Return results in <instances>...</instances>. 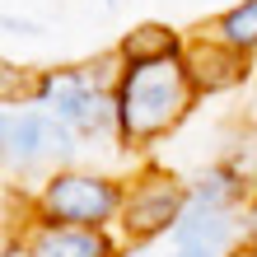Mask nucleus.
<instances>
[{
	"instance_id": "nucleus-1",
	"label": "nucleus",
	"mask_w": 257,
	"mask_h": 257,
	"mask_svg": "<svg viewBox=\"0 0 257 257\" xmlns=\"http://www.w3.org/2000/svg\"><path fill=\"white\" fill-rule=\"evenodd\" d=\"M112 103H117V145L126 155H145L183 126L201 98H196L183 61H155V66H122Z\"/></svg>"
},
{
	"instance_id": "nucleus-2",
	"label": "nucleus",
	"mask_w": 257,
	"mask_h": 257,
	"mask_svg": "<svg viewBox=\"0 0 257 257\" xmlns=\"http://www.w3.org/2000/svg\"><path fill=\"white\" fill-rule=\"evenodd\" d=\"M117 75H122V61L112 52L80 66H47L38 70L33 108H47L80 141H103V136L117 141V103H112Z\"/></svg>"
},
{
	"instance_id": "nucleus-3",
	"label": "nucleus",
	"mask_w": 257,
	"mask_h": 257,
	"mask_svg": "<svg viewBox=\"0 0 257 257\" xmlns=\"http://www.w3.org/2000/svg\"><path fill=\"white\" fill-rule=\"evenodd\" d=\"M122 196H126V178L70 164V169L38 178L33 196H28V220L75 224V229H117Z\"/></svg>"
},
{
	"instance_id": "nucleus-4",
	"label": "nucleus",
	"mask_w": 257,
	"mask_h": 257,
	"mask_svg": "<svg viewBox=\"0 0 257 257\" xmlns=\"http://www.w3.org/2000/svg\"><path fill=\"white\" fill-rule=\"evenodd\" d=\"M192 206V183L187 178H178L173 169H164V164L145 159L141 169L126 178V196H122V215H117V238H122V248H145V243H159V238H169L178 224H183Z\"/></svg>"
},
{
	"instance_id": "nucleus-5",
	"label": "nucleus",
	"mask_w": 257,
	"mask_h": 257,
	"mask_svg": "<svg viewBox=\"0 0 257 257\" xmlns=\"http://www.w3.org/2000/svg\"><path fill=\"white\" fill-rule=\"evenodd\" d=\"M75 150H80V136L66 122H56L47 108H5L0 117V159H5L10 173H56L70 169Z\"/></svg>"
},
{
	"instance_id": "nucleus-6",
	"label": "nucleus",
	"mask_w": 257,
	"mask_h": 257,
	"mask_svg": "<svg viewBox=\"0 0 257 257\" xmlns=\"http://www.w3.org/2000/svg\"><path fill=\"white\" fill-rule=\"evenodd\" d=\"M183 70H187V80H192V89H196V98H220V94H229V89L248 84L252 56L224 47L215 33H206V28H201V33H187Z\"/></svg>"
},
{
	"instance_id": "nucleus-7",
	"label": "nucleus",
	"mask_w": 257,
	"mask_h": 257,
	"mask_svg": "<svg viewBox=\"0 0 257 257\" xmlns=\"http://www.w3.org/2000/svg\"><path fill=\"white\" fill-rule=\"evenodd\" d=\"M24 248L28 257H122V238L112 229H75V224L24 220Z\"/></svg>"
},
{
	"instance_id": "nucleus-8",
	"label": "nucleus",
	"mask_w": 257,
	"mask_h": 257,
	"mask_svg": "<svg viewBox=\"0 0 257 257\" xmlns=\"http://www.w3.org/2000/svg\"><path fill=\"white\" fill-rule=\"evenodd\" d=\"M238 248V215L187 206L183 224L169 234V257H229Z\"/></svg>"
},
{
	"instance_id": "nucleus-9",
	"label": "nucleus",
	"mask_w": 257,
	"mask_h": 257,
	"mask_svg": "<svg viewBox=\"0 0 257 257\" xmlns=\"http://www.w3.org/2000/svg\"><path fill=\"white\" fill-rule=\"evenodd\" d=\"M252 192H257V173H252V164L243 155H224V159L206 164L192 178V206H206V210H229V215H238Z\"/></svg>"
},
{
	"instance_id": "nucleus-10",
	"label": "nucleus",
	"mask_w": 257,
	"mask_h": 257,
	"mask_svg": "<svg viewBox=\"0 0 257 257\" xmlns=\"http://www.w3.org/2000/svg\"><path fill=\"white\" fill-rule=\"evenodd\" d=\"M183 52H187V33L183 28H173V24H164V19H141V24H131L122 38H117V47L112 56L122 66H155V61H183Z\"/></svg>"
},
{
	"instance_id": "nucleus-11",
	"label": "nucleus",
	"mask_w": 257,
	"mask_h": 257,
	"mask_svg": "<svg viewBox=\"0 0 257 257\" xmlns=\"http://www.w3.org/2000/svg\"><path fill=\"white\" fill-rule=\"evenodd\" d=\"M210 33H215L224 47H234L243 56H257V0H234V5H224L215 19H210Z\"/></svg>"
},
{
	"instance_id": "nucleus-12",
	"label": "nucleus",
	"mask_w": 257,
	"mask_h": 257,
	"mask_svg": "<svg viewBox=\"0 0 257 257\" xmlns=\"http://www.w3.org/2000/svg\"><path fill=\"white\" fill-rule=\"evenodd\" d=\"M238 243L257 248V192L243 201V210H238Z\"/></svg>"
},
{
	"instance_id": "nucleus-13",
	"label": "nucleus",
	"mask_w": 257,
	"mask_h": 257,
	"mask_svg": "<svg viewBox=\"0 0 257 257\" xmlns=\"http://www.w3.org/2000/svg\"><path fill=\"white\" fill-rule=\"evenodd\" d=\"M229 257H257V248H243V243H238V248H234Z\"/></svg>"
},
{
	"instance_id": "nucleus-14",
	"label": "nucleus",
	"mask_w": 257,
	"mask_h": 257,
	"mask_svg": "<svg viewBox=\"0 0 257 257\" xmlns=\"http://www.w3.org/2000/svg\"><path fill=\"white\" fill-rule=\"evenodd\" d=\"M108 5H117V0H108Z\"/></svg>"
}]
</instances>
